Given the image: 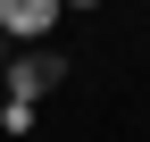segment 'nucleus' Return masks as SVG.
<instances>
[{"label":"nucleus","instance_id":"obj_1","mask_svg":"<svg viewBox=\"0 0 150 142\" xmlns=\"http://www.w3.org/2000/svg\"><path fill=\"white\" fill-rule=\"evenodd\" d=\"M67 0H0V33H17V42H42L50 25H59Z\"/></svg>","mask_w":150,"mask_h":142},{"label":"nucleus","instance_id":"obj_2","mask_svg":"<svg viewBox=\"0 0 150 142\" xmlns=\"http://www.w3.org/2000/svg\"><path fill=\"white\" fill-rule=\"evenodd\" d=\"M59 75H67V67H59V50H42V59H17V67H8V92H17L8 109H25V100H42V92H50Z\"/></svg>","mask_w":150,"mask_h":142},{"label":"nucleus","instance_id":"obj_3","mask_svg":"<svg viewBox=\"0 0 150 142\" xmlns=\"http://www.w3.org/2000/svg\"><path fill=\"white\" fill-rule=\"evenodd\" d=\"M67 9H100V0H67Z\"/></svg>","mask_w":150,"mask_h":142},{"label":"nucleus","instance_id":"obj_4","mask_svg":"<svg viewBox=\"0 0 150 142\" xmlns=\"http://www.w3.org/2000/svg\"><path fill=\"white\" fill-rule=\"evenodd\" d=\"M0 75H8V59H0Z\"/></svg>","mask_w":150,"mask_h":142}]
</instances>
